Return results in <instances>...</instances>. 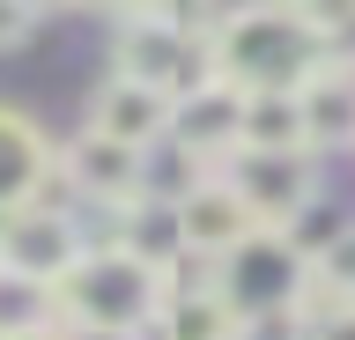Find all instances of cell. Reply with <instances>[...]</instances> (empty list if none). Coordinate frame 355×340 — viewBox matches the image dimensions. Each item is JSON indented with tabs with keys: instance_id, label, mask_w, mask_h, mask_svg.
<instances>
[{
	"instance_id": "cell-1",
	"label": "cell",
	"mask_w": 355,
	"mask_h": 340,
	"mask_svg": "<svg viewBox=\"0 0 355 340\" xmlns=\"http://www.w3.org/2000/svg\"><path fill=\"white\" fill-rule=\"evenodd\" d=\"M207 52H215V82L237 89V96H304L333 67L326 23L311 8H244V15H222Z\"/></svg>"
},
{
	"instance_id": "cell-2",
	"label": "cell",
	"mask_w": 355,
	"mask_h": 340,
	"mask_svg": "<svg viewBox=\"0 0 355 340\" xmlns=\"http://www.w3.org/2000/svg\"><path fill=\"white\" fill-rule=\"evenodd\" d=\"M52 311H60L67 325H104V333H133L141 340V325H155V311H163V274L141 267L126 244H96L82 267L52 289Z\"/></svg>"
},
{
	"instance_id": "cell-3",
	"label": "cell",
	"mask_w": 355,
	"mask_h": 340,
	"mask_svg": "<svg viewBox=\"0 0 355 340\" xmlns=\"http://www.w3.org/2000/svg\"><path fill=\"white\" fill-rule=\"evenodd\" d=\"M215 23H193V15H126L119 30V74L155 89L163 104H185L215 82V52H207Z\"/></svg>"
},
{
	"instance_id": "cell-4",
	"label": "cell",
	"mask_w": 355,
	"mask_h": 340,
	"mask_svg": "<svg viewBox=\"0 0 355 340\" xmlns=\"http://www.w3.org/2000/svg\"><path fill=\"white\" fill-rule=\"evenodd\" d=\"M207 289L244 318V325H266V318H304L311 296V267L288 251L282 229H252L244 244H230L207 267Z\"/></svg>"
},
{
	"instance_id": "cell-5",
	"label": "cell",
	"mask_w": 355,
	"mask_h": 340,
	"mask_svg": "<svg viewBox=\"0 0 355 340\" xmlns=\"http://www.w3.org/2000/svg\"><path fill=\"white\" fill-rule=\"evenodd\" d=\"M89 251H96V244L67 222L60 207H22V215L0 222V267L22 274V281H37V289H60Z\"/></svg>"
},
{
	"instance_id": "cell-6",
	"label": "cell",
	"mask_w": 355,
	"mask_h": 340,
	"mask_svg": "<svg viewBox=\"0 0 355 340\" xmlns=\"http://www.w3.org/2000/svg\"><path fill=\"white\" fill-rule=\"evenodd\" d=\"M222 185L237 193V207H244L259 229H288L311 200H318V185H311V156H252V148H237Z\"/></svg>"
},
{
	"instance_id": "cell-7",
	"label": "cell",
	"mask_w": 355,
	"mask_h": 340,
	"mask_svg": "<svg viewBox=\"0 0 355 340\" xmlns=\"http://www.w3.org/2000/svg\"><path fill=\"white\" fill-rule=\"evenodd\" d=\"M60 178L82 185L89 200L119 207V215L148 200V185H141L148 170H141V156H133V148H119V141H104V134H82V141H74V148L60 156Z\"/></svg>"
},
{
	"instance_id": "cell-8",
	"label": "cell",
	"mask_w": 355,
	"mask_h": 340,
	"mask_svg": "<svg viewBox=\"0 0 355 340\" xmlns=\"http://www.w3.org/2000/svg\"><path fill=\"white\" fill-rule=\"evenodd\" d=\"M89 134L119 141V148H133V156H148L155 141L171 134V104L155 89H141V82H126V74H111L104 89L89 96Z\"/></svg>"
},
{
	"instance_id": "cell-9",
	"label": "cell",
	"mask_w": 355,
	"mask_h": 340,
	"mask_svg": "<svg viewBox=\"0 0 355 340\" xmlns=\"http://www.w3.org/2000/svg\"><path fill=\"white\" fill-rule=\"evenodd\" d=\"M44 185H52V148H44V134L22 111L0 104V222L22 215V207H37Z\"/></svg>"
},
{
	"instance_id": "cell-10",
	"label": "cell",
	"mask_w": 355,
	"mask_h": 340,
	"mask_svg": "<svg viewBox=\"0 0 355 340\" xmlns=\"http://www.w3.org/2000/svg\"><path fill=\"white\" fill-rule=\"evenodd\" d=\"M252 229H259V222L237 207V193H230L222 178H200L193 193L178 200V237H185V251H200V259H222V251L244 244Z\"/></svg>"
},
{
	"instance_id": "cell-11",
	"label": "cell",
	"mask_w": 355,
	"mask_h": 340,
	"mask_svg": "<svg viewBox=\"0 0 355 340\" xmlns=\"http://www.w3.org/2000/svg\"><path fill=\"white\" fill-rule=\"evenodd\" d=\"M237 118H244V96L207 82L200 96H185L171 111V141L185 148L193 163H215V156H237Z\"/></svg>"
},
{
	"instance_id": "cell-12",
	"label": "cell",
	"mask_w": 355,
	"mask_h": 340,
	"mask_svg": "<svg viewBox=\"0 0 355 340\" xmlns=\"http://www.w3.org/2000/svg\"><path fill=\"white\" fill-rule=\"evenodd\" d=\"M155 340H244V318L230 311L207 281H200V289H163Z\"/></svg>"
},
{
	"instance_id": "cell-13",
	"label": "cell",
	"mask_w": 355,
	"mask_h": 340,
	"mask_svg": "<svg viewBox=\"0 0 355 340\" xmlns=\"http://www.w3.org/2000/svg\"><path fill=\"white\" fill-rule=\"evenodd\" d=\"M237 148H252V156H311L304 96H244Z\"/></svg>"
},
{
	"instance_id": "cell-14",
	"label": "cell",
	"mask_w": 355,
	"mask_h": 340,
	"mask_svg": "<svg viewBox=\"0 0 355 340\" xmlns=\"http://www.w3.org/2000/svg\"><path fill=\"white\" fill-rule=\"evenodd\" d=\"M304 126H311V148L318 141H355V67H326L304 89Z\"/></svg>"
},
{
	"instance_id": "cell-15",
	"label": "cell",
	"mask_w": 355,
	"mask_h": 340,
	"mask_svg": "<svg viewBox=\"0 0 355 340\" xmlns=\"http://www.w3.org/2000/svg\"><path fill=\"white\" fill-rule=\"evenodd\" d=\"M52 325V289L22 281V274L0 267V340H22V333H44Z\"/></svg>"
},
{
	"instance_id": "cell-16",
	"label": "cell",
	"mask_w": 355,
	"mask_h": 340,
	"mask_svg": "<svg viewBox=\"0 0 355 340\" xmlns=\"http://www.w3.org/2000/svg\"><path fill=\"white\" fill-rule=\"evenodd\" d=\"M348 229H355V222H348V207H333V200H311L304 215H296V222L282 229V237H288V251H296L304 267H318V259H326V251L340 244Z\"/></svg>"
},
{
	"instance_id": "cell-17",
	"label": "cell",
	"mask_w": 355,
	"mask_h": 340,
	"mask_svg": "<svg viewBox=\"0 0 355 340\" xmlns=\"http://www.w3.org/2000/svg\"><path fill=\"white\" fill-rule=\"evenodd\" d=\"M30 30H37V8H22V0H0V52H15Z\"/></svg>"
},
{
	"instance_id": "cell-18",
	"label": "cell",
	"mask_w": 355,
	"mask_h": 340,
	"mask_svg": "<svg viewBox=\"0 0 355 340\" xmlns=\"http://www.w3.org/2000/svg\"><path fill=\"white\" fill-rule=\"evenodd\" d=\"M304 340H355V311H326Z\"/></svg>"
},
{
	"instance_id": "cell-19",
	"label": "cell",
	"mask_w": 355,
	"mask_h": 340,
	"mask_svg": "<svg viewBox=\"0 0 355 340\" xmlns=\"http://www.w3.org/2000/svg\"><path fill=\"white\" fill-rule=\"evenodd\" d=\"M60 340H133V333H104V325H67Z\"/></svg>"
},
{
	"instance_id": "cell-20",
	"label": "cell",
	"mask_w": 355,
	"mask_h": 340,
	"mask_svg": "<svg viewBox=\"0 0 355 340\" xmlns=\"http://www.w3.org/2000/svg\"><path fill=\"white\" fill-rule=\"evenodd\" d=\"M22 340H60V333H52V325H44V333H22Z\"/></svg>"
}]
</instances>
